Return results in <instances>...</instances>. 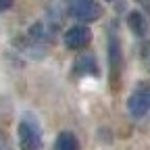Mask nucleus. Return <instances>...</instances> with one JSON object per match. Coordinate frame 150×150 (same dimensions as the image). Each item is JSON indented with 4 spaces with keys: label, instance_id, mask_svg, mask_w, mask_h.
<instances>
[{
    "label": "nucleus",
    "instance_id": "f257e3e1",
    "mask_svg": "<svg viewBox=\"0 0 150 150\" xmlns=\"http://www.w3.org/2000/svg\"><path fill=\"white\" fill-rule=\"evenodd\" d=\"M19 134V146L21 150H38L42 146V131L40 125H38L31 117H25L17 127Z\"/></svg>",
    "mask_w": 150,
    "mask_h": 150
},
{
    "label": "nucleus",
    "instance_id": "f03ea898",
    "mask_svg": "<svg viewBox=\"0 0 150 150\" xmlns=\"http://www.w3.org/2000/svg\"><path fill=\"white\" fill-rule=\"evenodd\" d=\"M67 11L75 19L86 23H92L102 15V8L96 0H67Z\"/></svg>",
    "mask_w": 150,
    "mask_h": 150
},
{
    "label": "nucleus",
    "instance_id": "7ed1b4c3",
    "mask_svg": "<svg viewBox=\"0 0 150 150\" xmlns=\"http://www.w3.org/2000/svg\"><path fill=\"white\" fill-rule=\"evenodd\" d=\"M127 108L134 117H144L150 110V86L148 83H140L131 92V96L127 100Z\"/></svg>",
    "mask_w": 150,
    "mask_h": 150
},
{
    "label": "nucleus",
    "instance_id": "20e7f679",
    "mask_svg": "<svg viewBox=\"0 0 150 150\" xmlns=\"http://www.w3.org/2000/svg\"><path fill=\"white\" fill-rule=\"evenodd\" d=\"M90 40H92V31H90L88 27H83V25H75V27H71V29L65 33V44H67V48H71V50H81V48H86V46L90 44Z\"/></svg>",
    "mask_w": 150,
    "mask_h": 150
},
{
    "label": "nucleus",
    "instance_id": "39448f33",
    "mask_svg": "<svg viewBox=\"0 0 150 150\" xmlns=\"http://www.w3.org/2000/svg\"><path fill=\"white\" fill-rule=\"evenodd\" d=\"M73 71L75 75H96L98 73V65H96V59H94L92 52H83L79 54L73 63Z\"/></svg>",
    "mask_w": 150,
    "mask_h": 150
},
{
    "label": "nucleus",
    "instance_id": "423d86ee",
    "mask_svg": "<svg viewBox=\"0 0 150 150\" xmlns=\"http://www.w3.org/2000/svg\"><path fill=\"white\" fill-rule=\"evenodd\" d=\"M108 59H110V71H112V77L117 75V71H121V48L115 35H110L108 40Z\"/></svg>",
    "mask_w": 150,
    "mask_h": 150
},
{
    "label": "nucleus",
    "instance_id": "0eeeda50",
    "mask_svg": "<svg viewBox=\"0 0 150 150\" xmlns=\"http://www.w3.org/2000/svg\"><path fill=\"white\" fill-rule=\"evenodd\" d=\"M127 23H129L131 31H134L136 35H140V38H144V35H146V31H148V21L144 19V15H142V13H131V15H129V19H127Z\"/></svg>",
    "mask_w": 150,
    "mask_h": 150
},
{
    "label": "nucleus",
    "instance_id": "6e6552de",
    "mask_svg": "<svg viewBox=\"0 0 150 150\" xmlns=\"http://www.w3.org/2000/svg\"><path fill=\"white\" fill-rule=\"evenodd\" d=\"M54 150H79V142H77V138H75L73 134L63 131V134L56 138Z\"/></svg>",
    "mask_w": 150,
    "mask_h": 150
},
{
    "label": "nucleus",
    "instance_id": "1a4fd4ad",
    "mask_svg": "<svg viewBox=\"0 0 150 150\" xmlns=\"http://www.w3.org/2000/svg\"><path fill=\"white\" fill-rule=\"evenodd\" d=\"M142 63H144V67L150 71V44H146V46L142 48Z\"/></svg>",
    "mask_w": 150,
    "mask_h": 150
},
{
    "label": "nucleus",
    "instance_id": "9d476101",
    "mask_svg": "<svg viewBox=\"0 0 150 150\" xmlns=\"http://www.w3.org/2000/svg\"><path fill=\"white\" fill-rule=\"evenodd\" d=\"M0 150H11V142L2 131H0Z\"/></svg>",
    "mask_w": 150,
    "mask_h": 150
},
{
    "label": "nucleus",
    "instance_id": "9b49d317",
    "mask_svg": "<svg viewBox=\"0 0 150 150\" xmlns=\"http://www.w3.org/2000/svg\"><path fill=\"white\" fill-rule=\"evenodd\" d=\"M11 6H13V0H0V13L6 11V8H11Z\"/></svg>",
    "mask_w": 150,
    "mask_h": 150
},
{
    "label": "nucleus",
    "instance_id": "f8f14e48",
    "mask_svg": "<svg viewBox=\"0 0 150 150\" xmlns=\"http://www.w3.org/2000/svg\"><path fill=\"white\" fill-rule=\"evenodd\" d=\"M142 4H144V6L148 8V13H150V0H142Z\"/></svg>",
    "mask_w": 150,
    "mask_h": 150
},
{
    "label": "nucleus",
    "instance_id": "ddd939ff",
    "mask_svg": "<svg viewBox=\"0 0 150 150\" xmlns=\"http://www.w3.org/2000/svg\"><path fill=\"white\" fill-rule=\"evenodd\" d=\"M108 2H112V0H108Z\"/></svg>",
    "mask_w": 150,
    "mask_h": 150
}]
</instances>
